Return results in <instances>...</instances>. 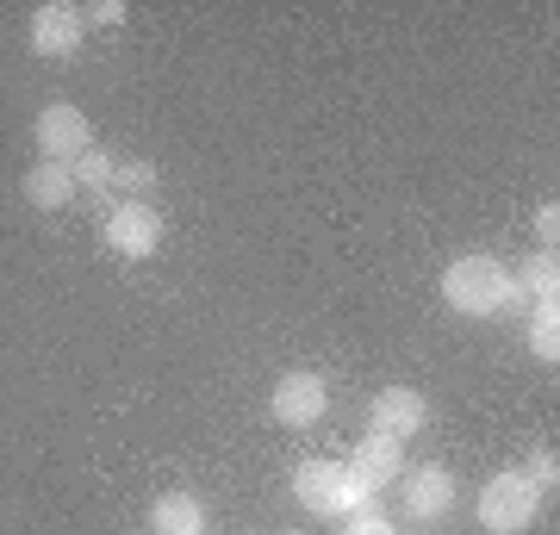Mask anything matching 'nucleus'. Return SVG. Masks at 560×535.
Masks as SVG:
<instances>
[{
    "label": "nucleus",
    "mask_w": 560,
    "mask_h": 535,
    "mask_svg": "<svg viewBox=\"0 0 560 535\" xmlns=\"http://www.w3.org/2000/svg\"><path fill=\"white\" fill-rule=\"evenodd\" d=\"M529 349L541 361H560V293L536 299V312H529Z\"/></svg>",
    "instance_id": "nucleus-14"
},
{
    "label": "nucleus",
    "mask_w": 560,
    "mask_h": 535,
    "mask_svg": "<svg viewBox=\"0 0 560 535\" xmlns=\"http://www.w3.org/2000/svg\"><path fill=\"white\" fill-rule=\"evenodd\" d=\"M106 243H113L119 256H131V261L156 256L162 249L156 206H150V199H125V206H113V212H106Z\"/></svg>",
    "instance_id": "nucleus-5"
},
{
    "label": "nucleus",
    "mask_w": 560,
    "mask_h": 535,
    "mask_svg": "<svg viewBox=\"0 0 560 535\" xmlns=\"http://www.w3.org/2000/svg\"><path fill=\"white\" fill-rule=\"evenodd\" d=\"M293 492H300V504L312 516H355V511L374 504V492H368L342 461H305L300 474H293Z\"/></svg>",
    "instance_id": "nucleus-2"
},
{
    "label": "nucleus",
    "mask_w": 560,
    "mask_h": 535,
    "mask_svg": "<svg viewBox=\"0 0 560 535\" xmlns=\"http://www.w3.org/2000/svg\"><path fill=\"white\" fill-rule=\"evenodd\" d=\"M81 20H94V25H119V20H125V7H119V0H94V7L81 13Z\"/></svg>",
    "instance_id": "nucleus-19"
},
{
    "label": "nucleus",
    "mask_w": 560,
    "mask_h": 535,
    "mask_svg": "<svg viewBox=\"0 0 560 535\" xmlns=\"http://www.w3.org/2000/svg\"><path fill=\"white\" fill-rule=\"evenodd\" d=\"M399 461H405V442L374 437V430H368V437H361V449L342 461V467H349L368 492H381V486H393V479H399Z\"/></svg>",
    "instance_id": "nucleus-10"
},
{
    "label": "nucleus",
    "mask_w": 560,
    "mask_h": 535,
    "mask_svg": "<svg viewBox=\"0 0 560 535\" xmlns=\"http://www.w3.org/2000/svg\"><path fill=\"white\" fill-rule=\"evenodd\" d=\"M423 417H430V405H423V393H411V386H386L381 398H374V411H368V430L374 437H418L423 430Z\"/></svg>",
    "instance_id": "nucleus-8"
},
{
    "label": "nucleus",
    "mask_w": 560,
    "mask_h": 535,
    "mask_svg": "<svg viewBox=\"0 0 560 535\" xmlns=\"http://www.w3.org/2000/svg\"><path fill=\"white\" fill-rule=\"evenodd\" d=\"M268 405H275V423H287V430H312V423L324 417V405H330V393H324L318 374H287Z\"/></svg>",
    "instance_id": "nucleus-7"
},
{
    "label": "nucleus",
    "mask_w": 560,
    "mask_h": 535,
    "mask_svg": "<svg viewBox=\"0 0 560 535\" xmlns=\"http://www.w3.org/2000/svg\"><path fill=\"white\" fill-rule=\"evenodd\" d=\"M150 530L156 535H206V504L194 492H162L150 504Z\"/></svg>",
    "instance_id": "nucleus-11"
},
{
    "label": "nucleus",
    "mask_w": 560,
    "mask_h": 535,
    "mask_svg": "<svg viewBox=\"0 0 560 535\" xmlns=\"http://www.w3.org/2000/svg\"><path fill=\"white\" fill-rule=\"evenodd\" d=\"M399 504L411 523H436L448 504H455V479H448V467H418V474L399 486Z\"/></svg>",
    "instance_id": "nucleus-9"
},
{
    "label": "nucleus",
    "mask_w": 560,
    "mask_h": 535,
    "mask_svg": "<svg viewBox=\"0 0 560 535\" xmlns=\"http://www.w3.org/2000/svg\"><path fill=\"white\" fill-rule=\"evenodd\" d=\"M536 504H541V492H536V486H529L523 474H492V479L480 486V523H486L492 535L529 530Z\"/></svg>",
    "instance_id": "nucleus-3"
},
{
    "label": "nucleus",
    "mask_w": 560,
    "mask_h": 535,
    "mask_svg": "<svg viewBox=\"0 0 560 535\" xmlns=\"http://www.w3.org/2000/svg\"><path fill=\"white\" fill-rule=\"evenodd\" d=\"M81 7H69V0H50V7H38L32 13V50H38L44 62H62L81 50Z\"/></svg>",
    "instance_id": "nucleus-6"
},
{
    "label": "nucleus",
    "mask_w": 560,
    "mask_h": 535,
    "mask_svg": "<svg viewBox=\"0 0 560 535\" xmlns=\"http://www.w3.org/2000/svg\"><path fill=\"white\" fill-rule=\"evenodd\" d=\"M32 138H38V162H69L81 150H94V131H88V113L81 106H44L38 125H32Z\"/></svg>",
    "instance_id": "nucleus-4"
},
{
    "label": "nucleus",
    "mask_w": 560,
    "mask_h": 535,
    "mask_svg": "<svg viewBox=\"0 0 560 535\" xmlns=\"http://www.w3.org/2000/svg\"><path fill=\"white\" fill-rule=\"evenodd\" d=\"M25 199H32L38 212H62V206L75 199V181H69L62 162H38V168L25 175Z\"/></svg>",
    "instance_id": "nucleus-12"
},
{
    "label": "nucleus",
    "mask_w": 560,
    "mask_h": 535,
    "mask_svg": "<svg viewBox=\"0 0 560 535\" xmlns=\"http://www.w3.org/2000/svg\"><path fill=\"white\" fill-rule=\"evenodd\" d=\"M150 187H156V168H150V162H113V187H106V199H150Z\"/></svg>",
    "instance_id": "nucleus-16"
},
{
    "label": "nucleus",
    "mask_w": 560,
    "mask_h": 535,
    "mask_svg": "<svg viewBox=\"0 0 560 535\" xmlns=\"http://www.w3.org/2000/svg\"><path fill=\"white\" fill-rule=\"evenodd\" d=\"M541 237H548V249H555V231H560V206H555V199H548V206H541Z\"/></svg>",
    "instance_id": "nucleus-20"
},
{
    "label": "nucleus",
    "mask_w": 560,
    "mask_h": 535,
    "mask_svg": "<svg viewBox=\"0 0 560 535\" xmlns=\"http://www.w3.org/2000/svg\"><path fill=\"white\" fill-rule=\"evenodd\" d=\"M69 181H75V194L88 187V194L106 199V187H113V156H106L101 143H94V150H81V156L69 162Z\"/></svg>",
    "instance_id": "nucleus-15"
},
{
    "label": "nucleus",
    "mask_w": 560,
    "mask_h": 535,
    "mask_svg": "<svg viewBox=\"0 0 560 535\" xmlns=\"http://www.w3.org/2000/svg\"><path fill=\"white\" fill-rule=\"evenodd\" d=\"M442 299L460 317H499L504 305H517V287H511V268L499 256H460L442 275Z\"/></svg>",
    "instance_id": "nucleus-1"
},
{
    "label": "nucleus",
    "mask_w": 560,
    "mask_h": 535,
    "mask_svg": "<svg viewBox=\"0 0 560 535\" xmlns=\"http://www.w3.org/2000/svg\"><path fill=\"white\" fill-rule=\"evenodd\" d=\"M342 535H399V530H393V523H386L381 511H355V516H349V530H342Z\"/></svg>",
    "instance_id": "nucleus-18"
},
{
    "label": "nucleus",
    "mask_w": 560,
    "mask_h": 535,
    "mask_svg": "<svg viewBox=\"0 0 560 535\" xmlns=\"http://www.w3.org/2000/svg\"><path fill=\"white\" fill-rule=\"evenodd\" d=\"M517 474L529 479V486H536V492H555V479H560V461H555V449H536V455L523 461Z\"/></svg>",
    "instance_id": "nucleus-17"
},
{
    "label": "nucleus",
    "mask_w": 560,
    "mask_h": 535,
    "mask_svg": "<svg viewBox=\"0 0 560 535\" xmlns=\"http://www.w3.org/2000/svg\"><path fill=\"white\" fill-rule=\"evenodd\" d=\"M511 287H517V299H555L560 293V261H555V249H536V256L523 261V268H511Z\"/></svg>",
    "instance_id": "nucleus-13"
}]
</instances>
